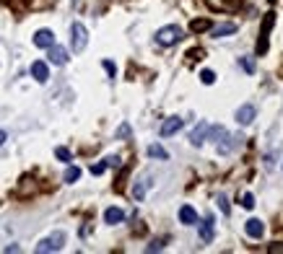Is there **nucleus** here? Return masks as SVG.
I'll use <instances>...</instances> for the list:
<instances>
[{
	"mask_svg": "<svg viewBox=\"0 0 283 254\" xmlns=\"http://www.w3.org/2000/svg\"><path fill=\"white\" fill-rule=\"evenodd\" d=\"M63 246H65V233H63V231H55L52 236L42 238L34 251H37V254H50V251H60Z\"/></svg>",
	"mask_w": 283,
	"mask_h": 254,
	"instance_id": "obj_1",
	"label": "nucleus"
},
{
	"mask_svg": "<svg viewBox=\"0 0 283 254\" xmlns=\"http://www.w3.org/2000/svg\"><path fill=\"white\" fill-rule=\"evenodd\" d=\"M182 39V29L177 24H169V26H161L156 32V42L161 44V47H172V44H177Z\"/></svg>",
	"mask_w": 283,
	"mask_h": 254,
	"instance_id": "obj_2",
	"label": "nucleus"
},
{
	"mask_svg": "<svg viewBox=\"0 0 283 254\" xmlns=\"http://www.w3.org/2000/svg\"><path fill=\"white\" fill-rule=\"evenodd\" d=\"M275 24V13H265V19H262V29H260V37H257V57L267 52V39H270V29Z\"/></svg>",
	"mask_w": 283,
	"mask_h": 254,
	"instance_id": "obj_3",
	"label": "nucleus"
},
{
	"mask_svg": "<svg viewBox=\"0 0 283 254\" xmlns=\"http://www.w3.org/2000/svg\"><path fill=\"white\" fill-rule=\"evenodd\" d=\"M86 44H88V32H86L83 24L76 21L70 26V47H73V52H83Z\"/></svg>",
	"mask_w": 283,
	"mask_h": 254,
	"instance_id": "obj_4",
	"label": "nucleus"
},
{
	"mask_svg": "<svg viewBox=\"0 0 283 254\" xmlns=\"http://www.w3.org/2000/svg\"><path fill=\"white\" fill-rule=\"evenodd\" d=\"M255 114H257L255 104H244V107H239V109H236V122L247 127V125H252V119H255Z\"/></svg>",
	"mask_w": 283,
	"mask_h": 254,
	"instance_id": "obj_5",
	"label": "nucleus"
},
{
	"mask_svg": "<svg viewBox=\"0 0 283 254\" xmlns=\"http://www.w3.org/2000/svg\"><path fill=\"white\" fill-rule=\"evenodd\" d=\"M182 119L180 117H169V119H164V125H161V138H169L174 135V132H180L182 130Z\"/></svg>",
	"mask_w": 283,
	"mask_h": 254,
	"instance_id": "obj_6",
	"label": "nucleus"
},
{
	"mask_svg": "<svg viewBox=\"0 0 283 254\" xmlns=\"http://www.w3.org/2000/svg\"><path fill=\"white\" fill-rule=\"evenodd\" d=\"M32 76H34L37 83H47L50 68H47V63H44V60H37V63H32Z\"/></svg>",
	"mask_w": 283,
	"mask_h": 254,
	"instance_id": "obj_7",
	"label": "nucleus"
},
{
	"mask_svg": "<svg viewBox=\"0 0 283 254\" xmlns=\"http://www.w3.org/2000/svg\"><path fill=\"white\" fill-rule=\"evenodd\" d=\"M50 50V63L52 65H65L68 63V50L65 47H60V44H52V47H47Z\"/></svg>",
	"mask_w": 283,
	"mask_h": 254,
	"instance_id": "obj_8",
	"label": "nucleus"
},
{
	"mask_svg": "<svg viewBox=\"0 0 283 254\" xmlns=\"http://www.w3.org/2000/svg\"><path fill=\"white\" fill-rule=\"evenodd\" d=\"M200 241L203 244H211L213 241V215H205L200 223Z\"/></svg>",
	"mask_w": 283,
	"mask_h": 254,
	"instance_id": "obj_9",
	"label": "nucleus"
},
{
	"mask_svg": "<svg viewBox=\"0 0 283 254\" xmlns=\"http://www.w3.org/2000/svg\"><path fill=\"white\" fill-rule=\"evenodd\" d=\"M34 44L47 50V47H52V44H55V34L50 32V29H39V32L34 34Z\"/></svg>",
	"mask_w": 283,
	"mask_h": 254,
	"instance_id": "obj_10",
	"label": "nucleus"
},
{
	"mask_svg": "<svg viewBox=\"0 0 283 254\" xmlns=\"http://www.w3.org/2000/svg\"><path fill=\"white\" fill-rule=\"evenodd\" d=\"M244 228H247V236H249V238H262V233H265V223L257 220V218H249Z\"/></svg>",
	"mask_w": 283,
	"mask_h": 254,
	"instance_id": "obj_11",
	"label": "nucleus"
},
{
	"mask_svg": "<svg viewBox=\"0 0 283 254\" xmlns=\"http://www.w3.org/2000/svg\"><path fill=\"white\" fill-rule=\"evenodd\" d=\"M205 132H208V122H200V125H198L195 130L190 132V143L200 148V145L205 143Z\"/></svg>",
	"mask_w": 283,
	"mask_h": 254,
	"instance_id": "obj_12",
	"label": "nucleus"
},
{
	"mask_svg": "<svg viewBox=\"0 0 283 254\" xmlns=\"http://www.w3.org/2000/svg\"><path fill=\"white\" fill-rule=\"evenodd\" d=\"M180 223H185V226H195V223H198V213L192 210L190 205H182L180 207Z\"/></svg>",
	"mask_w": 283,
	"mask_h": 254,
	"instance_id": "obj_13",
	"label": "nucleus"
},
{
	"mask_svg": "<svg viewBox=\"0 0 283 254\" xmlns=\"http://www.w3.org/2000/svg\"><path fill=\"white\" fill-rule=\"evenodd\" d=\"M104 220H107L109 226H117V223L125 220V213L120 210V207H107V210H104Z\"/></svg>",
	"mask_w": 283,
	"mask_h": 254,
	"instance_id": "obj_14",
	"label": "nucleus"
},
{
	"mask_svg": "<svg viewBox=\"0 0 283 254\" xmlns=\"http://www.w3.org/2000/svg\"><path fill=\"white\" fill-rule=\"evenodd\" d=\"M236 32V24H218V26H211V37H229Z\"/></svg>",
	"mask_w": 283,
	"mask_h": 254,
	"instance_id": "obj_15",
	"label": "nucleus"
},
{
	"mask_svg": "<svg viewBox=\"0 0 283 254\" xmlns=\"http://www.w3.org/2000/svg\"><path fill=\"white\" fill-rule=\"evenodd\" d=\"M208 29H211V21H208V19H195V21H190V32H195V34L208 32Z\"/></svg>",
	"mask_w": 283,
	"mask_h": 254,
	"instance_id": "obj_16",
	"label": "nucleus"
},
{
	"mask_svg": "<svg viewBox=\"0 0 283 254\" xmlns=\"http://www.w3.org/2000/svg\"><path fill=\"white\" fill-rule=\"evenodd\" d=\"M148 156L151 158H159V161H167L169 158V153L164 151V148L159 145V143H154V145H148Z\"/></svg>",
	"mask_w": 283,
	"mask_h": 254,
	"instance_id": "obj_17",
	"label": "nucleus"
},
{
	"mask_svg": "<svg viewBox=\"0 0 283 254\" xmlns=\"http://www.w3.org/2000/svg\"><path fill=\"white\" fill-rule=\"evenodd\" d=\"M205 3L211 6L213 11H231V8H234L231 3H226V0H205Z\"/></svg>",
	"mask_w": 283,
	"mask_h": 254,
	"instance_id": "obj_18",
	"label": "nucleus"
},
{
	"mask_svg": "<svg viewBox=\"0 0 283 254\" xmlns=\"http://www.w3.org/2000/svg\"><path fill=\"white\" fill-rule=\"evenodd\" d=\"M78 179H81V169H78V166H70V169L65 171V182H68V184L78 182Z\"/></svg>",
	"mask_w": 283,
	"mask_h": 254,
	"instance_id": "obj_19",
	"label": "nucleus"
},
{
	"mask_svg": "<svg viewBox=\"0 0 283 254\" xmlns=\"http://www.w3.org/2000/svg\"><path fill=\"white\" fill-rule=\"evenodd\" d=\"M239 65H242L247 73H255V70H257V65H255V60H252V57H239Z\"/></svg>",
	"mask_w": 283,
	"mask_h": 254,
	"instance_id": "obj_20",
	"label": "nucleus"
},
{
	"mask_svg": "<svg viewBox=\"0 0 283 254\" xmlns=\"http://www.w3.org/2000/svg\"><path fill=\"white\" fill-rule=\"evenodd\" d=\"M200 81H203L205 86H211V83L216 81V73H213V70H203V73H200Z\"/></svg>",
	"mask_w": 283,
	"mask_h": 254,
	"instance_id": "obj_21",
	"label": "nucleus"
},
{
	"mask_svg": "<svg viewBox=\"0 0 283 254\" xmlns=\"http://www.w3.org/2000/svg\"><path fill=\"white\" fill-rule=\"evenodd\" d=\"M218 207H221V213H223V215H229V213H231V207H229V200H226V195H218Z\"/></svg>",
	"mask_w": 283,
	"mask_h": 254,
	"instance_id": "obj_22",
	"label": "nucleus"
},
{
	"mask_svg": "<svg viewBox=\"0 0 283 254\" xmlns=\"http://www.w3.org/2000/svg\"><path fill=\"white\" fill-rule=\"evenodd\" d=\"M146 184H148L146 179H143V182H138V184H135V189H132V192H135V200H143V195H146Z\"/></svg>",
	"mask_w": 283,
	"mask_h": 254,
	"instance_id": "obj_23",
	"label": "nucleus"
},
{
	"mask_svg": "<svg viewBox=\"0 0 283 254\" xmlns=\"http://www.w3.org/2000/svg\"><path fill=\"white\" fill-rule=\"evenodd\" d=\"M164 249V238H156V241H151L146 246V251H161Z\"/></svg>",
	"mask_w": 283,
	"mask_h": 254,
	"instance_id": "obj_24",
	"label": "nucleus"
},
{
	"mask_svg": "<svg viewBox=\"0 0 283 254\" xmlns=\"http://www.w3.org/2000/svg\"><path fill=\"white\" fill-rule=\"evenodd\" d=\"M55 156L60 158V161H65V163L70 161V151H68V148H57V151H55Z\"/></svg>",
	"mask_w": 283,
	"mask_h": 254,
	"instance_id": "obj_25",
	"label": "nucleus"
},
{
	"mask_svg": "<svg viewBox=\"0 0 283 254\" xmlns=\"http://www.w3.org/2000/svg\"><path fill=\"white\" fill-rule=\"evenodd\" d=\"M242 205L247 207V210H252V207H255V197H252V195H249V192H247V195L242 197Z\"/></svg>",
	"mask_w": 283,
	"mask_h": 254,
	"instance_id": "obj_26",
	"label": "nucleus"
},
{
	"mask_svg": "<svg viewBox=\"0 0 283 254\" xmlns=\"http://www.w3.org/2000/svg\"><path fill=\"white\" fill-rule=\"evenodd\" d=\"M101 65H104V70H107V73H109V76L114 78V73H117V68H114V63H112V60H104V63H101Z\"/></svg>",
	"mask_w": 283,
	"mask_h": 254,
	"instance_id": "obj_27",
	"label": "nucleus"
},
{
	"mask_svg": "<svg viewBox=\"0 0 283 254\" xmlns=\"http://www.w3.org/2000/svg\"><path fill=\"white\" fill-rule=\"evenodd\" d=\"M104 166H120V156H109V158H104Z\"/></svg>",
	"mask_w": 283,
	"mask_h": 254,
	"instance_id": "obj_28",
	"label": "nucleus"
},
{
	"mask_svg": "<svg viewBox=\"0 0 283 254\" xmlns=\"http://www.w3.org/2000/svg\"><path fill=\"white\" fill-rule=\"evenodd\" d=\"M130 135V125H122L120 130H117V138H127Z\"/></svg>",
	"mask_w": 283,
	"mask_h": 254,
	"instance_id": "obj_29",
	"label": "nucleus"
},
{
	"mask_svg": "<svg viewBox=\"0 0 283 254\" xmlns=\"http://www.w3.org/2000/svg\"><path fill=\"white\" fill-rule=\"evenodd\" d=\"M267 251H270V254H283V244H270Z\"/></svg>",
	"mask_w": 283,
	"mask_h": 254,
	"instance_id": "obj_30",
	"label": "nucleus"
},
{
	"mask_svg": "<svg viewBox=\"0 0 283 254\" xmlns=\"http://www.w3.org/2000/svg\"><path fill=\"white\" fill-rule=\"evenodd\" d=\"M187 57H190V60H200V57H203V52H200V50H190V52H187Z\"/></svg>",
	"mask_w": 283,
	"mask_h": 254,
	"instance_id": "obj_31",
	"label": "nucleus"
},
{
	"mask_svg": "<svg viewBox=\"0 0 283 254\" xmlns=\"http://www.w3.org/2000/svg\"><path fill=\"white\" fill-rule=\"evenodd\" d=\"M104 169H107V166H104V163H96V166H91V174H101Z\"/></svg>",
	"mask_w": 283,
	"mask_h": 254,
	"instance_id": "obj_32",
	"label": "nucleus"
},
{
	"mask_svg": "<svg viewBox=\"0 0 283 254\" xmlns=\"http://www.w3.org/2000/svg\"><path fill=\"white\" fill-rule=\"evenodd\" d=\"M6 140H8V135H6V130H0V145H3Z\"/></svg>",
	"mask_w": 283,
	"mask_h": 254,
	"instance_id": "obj_33",
	"label": "nucleus"
}]
</instances>
